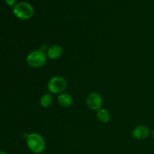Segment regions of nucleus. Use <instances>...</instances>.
Returning <instances> with one entry per match:
<instances>
[{"label":"nucleus","instance_id":"1","mask_svg":"<svg viewBox=\"0 0 154 154\" xmlns=\"http://www.w3.org/2000/svg\"><path fill=\"white\" fill-rule=\"evenodd\" d=\"M26 145L33 153L40 154L45 150L46 142L42 135L37 132H32L27 135Z\"/></svg>","mask_w":154,"mask_h":154},{"label":"nucleus","instance_id":"2","mask_svg":"<svg viewBox=\"0 0 154 154\" xmlns=\"http://www.w3.org/2000/svg\"><path fill=\"white\" fill-rule=\"evenodd\" d=\"M48 56L46 52L42 49H37L29 53L26 57V63L29 66L34 69L42 68L46 64Z\"/></svg>","mask_w":154,"mask_h":154},{"label":"nucleus","instance_id":"3","mask_svg":"<svg viewBox=\"0 0 154 154\" xmlns=\"http://www.w3.org/2000/svg\"><path fill=\"white\" fill-rule=\"evenodd\" d=\"M34 8L27 2H20L13 7V13L17 18L22 20L30 19L34 14Z\"/></svg>","mask_w":154,"mask_h":154},{"label":"nucleus","instance_id":"4","mask_svg":"<svg viewBox=\"0 0 154 154\" xmlns=\"http://www.w3.org/2000/svg\"><path fill=\"white\" fill-rule=\"evenodd\" d=\"M67 81L62 76L52 77L48 82V90L51 94H61L67 87Z\"/></svg>","mask_w":154,"mask_h":154},{"label":"nucleus","instance_id":"5","mask_svg":"<svg viewBox=\"0 0 154 154\" xmlns=\"http://www.w3.org/2000/svg\"><path fill=\"white\" fill-rule=\"evenodd\" d=\"M87 105L92 111H96L102 108L103 105V98L100 93L97 92H92L89 93L86 99Z\"/></svg>","mask_w":154,"mask_h":154},{"label":"nucleus","instance_id":"6","mask_svg":"<svg viewBox=\"0 0 154 154\" xmlns=\"http://www.w3.org/2000/svg\"><path fill=\"white\" fill-rule=\"evenodd\" d=\"M132 137L138 140H144L150 135V129L147 126L140 125L132 130Z\"/></svg>","mask_w":154,"mask_h":154},{"label":"nucleus","instance_id":"7","mask_svg":"<svg viewBox=\"0 0 154 154\" xmlns=\"http://www.w3.org/2000/svg\"><path fill=\"white\" fill-rule=\"evenodd\" d=\"M63 50L60 45H54L50 46L47 49L46 54L48 56V58L51 60H55L61 57L63 55Z\"/></svg>","mask_w":154,"mask_h":154},{"label":"nucleus","instance_id":"8","mask_svg":"<svg viewBox=\"0 0 154 154\" xmlns=\"http://www.w3.org/2000/svg\"><path fill=\"white\" fill-rule=\"evenodd\" d=\"M57 102L62 108H68L72 106L73 104V99L69 93H63L59 95L57 97Z\"/></svg>","mask_w":154,"mask_h":154},{"label":"nucleus","instance_id":"9","mask_svg":"<svg viewBox=\"0 0 154 154\" xmlns=\"http://www.w3.org/2000/svg\"><path fill=\"white\" fill-rule=\"evenodd\" d=\"M96 117L101 123H107L111 120V114L108 110L102 108L96 111Z\"/></svg>","mask_w":154,"mask_h":154},{"label":"nucleus","instance_id":"10","mask_svg":"<svg viewBox=\"0 0 154 154\" xmlns=\"http://www.w3.org/2000/svg\"><path fill=\"white\" fill-rule=\"evenodd\" d=\"M39 103L42 107L45 108H48L52 105L53 96L51 93H45L42 95L39 99Z\"/></svg>","mask_w":154,"mask_h":154},{"label":"nucleus","instance_id":"11","mask_svg":"<svg viewBox=\"0 0 154 154\" xmlns=\"http://www.w3.org/2000/svg\"><path fill=\"white\" fill-rule=\"evenodd\" d=\"M5 1L7 5H8L9 7H14L17 4V0H5Z\"/></svg>","mask_w":154,"mask_h":154},{"label":"nucleus","instance_id":"12","mask_svg":"<svg viewBox=\"0 0 154 154\" xmlns=\"http://www.w3.org/2000/svg\"><path fill=\"white\" fill-rule=\"evenodd\" d=\"M0 154H8L5 151H2V150H0Z\"/></svg>","mask_w":154,"mask_h":154},{"label":"nucleus","instance_id":"13","mask_svg":"<svg viewBox=\"0 0 154 154\" xmlns=\"http://www.w3.org/2000/svg\"><path fill=\"white\" fill-rule=\"evenodd\" d=\"M153 138H154V129H153Z\"/></svg>","mask_w":154,"mask_h":154}]
</instances>
